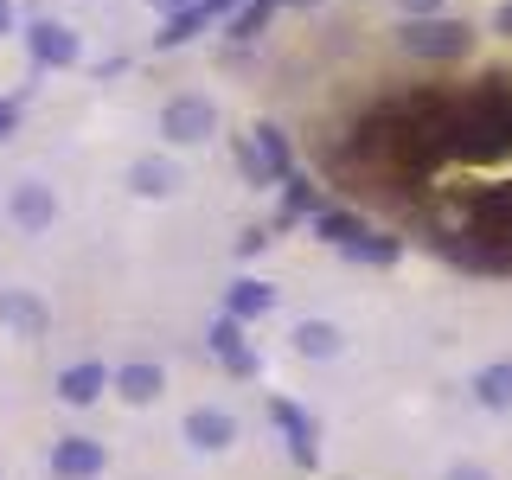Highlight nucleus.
Wrapping results in <instances>:
<instances>
[{"instance_id":"nucleus-1","label":"nucleus","mask_w":512,"mask_h":480,"mask_svg":"<svg viewBox=\"0 0 512 480\" xmlns=\"http://www.w3.org/2000/svg\"><path fill=\"white\" fill-rule=\"evenodd\" d=\"M52 474H58V480H96V474H103V442L64 436V442L52 448Z\"/></svg>"},{"instance_id":"nucleus-2","label":"nucleus","mask_w":512,"mask_h":480,"mask_svg":"<svg viewBox=\"0 0 512 480\" xmlns=\"http://www.w3.org/2000/svg\"><path fill=\"white\" fill-rule=\"evenodd\" d=\"M186 442H199V448H231V442H237V416H224V410H192V416H186Z\"/></svg>"},{"instance_id":"nucleus-3","label":"nucleus","mask_w":512,"mask_h":480,"mask_svg":"<svg viewBox=\"0 0 512 480\" xmlns=\"http://www.w3.org/2000/svg\"><path fill=\"white\" fill-rule=\"evenodd\" d=\"M269 416H276V429L295 442V461H301V468H314V423H308V416H301L295 404H282V397L269 404Z\"/></svg>"},{"instance_id":"nucleus-4","label":"nucleus","mask_w":512,"mask_h":480,"mask_svg":"<svg viewBox=\"0 0 512 480\" xmlns=\"http://www.w3.org/2000/svg\"><path fill=\"white\" fill-rule=\"evenodd\" d=\"M103 384H109V372L96 359H84V365H71V372L58 378V397L64 404H90V397H103Z\"/></svg>"},{"instance_id":"nucleus-5","label":"nucleus","mask_w":512,"mask_h":480,"mask_svg":"<svg viewBox=\"0 0 512 480\" xmlns=\"http://www.w3.org/2000/svg\"><path fill=\"white\" fill-rule=\"evenodd\" d=\"M212 352H218L224 365H231L237 378H250V372H256V359H250L244 333H237V320H218V327H212Z\"/></svg>"},{"instance_id":"nucleus-6","label":"nucleus","mask_w":512,"mask_h":480,"mask_svg":"<svg viewBox=\"0 0 512 480\" xmlns=\"http://www.w3.org/2000/svg\"><path fill=\"white\" fill-rule=\"evenodd\" d=\"M160 384H167L160 365H128V372L116 378V391L128 397V404H148V397H160Z\"/></svg>"},{"instance_id":"nucleus-7","label":"nucleus","mask_w":512,"mask_h":480,"mask_svg":"<svg viewBox=\"0 0 512 480\" xmlns=\"http://www.w3.org/2000/svg\"><path fill=\"white\" fill-rule=\"evenodd\" d=\"M474 391H480V404L512 410V365H487V372L474 378Z\"/></svg>"},{"instance_id":"nucleus-8","label":"nucleus","mask_w":512,"mask_h":480,"mask_svg":"<svg viewBox=\"0 0 512 480\" xmlns=\"http://www.w3.org/2000/svg\"><path fill=\"white\" fill-rule=\"evenodd\" d=\"M295 346L308 352V359H333V352H340V327H327V320H308V327L295 333Z\"/></svg>"},{"instance_id":"nucleus-9","label":"nucleus","mask_w":512,"mask_h":480,"mask_svg":"<svg viewBox=\"0 0 512 480\" xmlns=\"http://www.w3.org/2000/svg\"><path fill=\"white\" fill-rule=\"evenodd\" d=\"M269 308V282H237L231 288V320H250Z\"/></svg>"},{"instance_id":"nucleus-10","label":"nucleus","mask_w":512,"mask_h":480,"mask_svg":"<svg viewBox=\"0 0 512 480\" xmlns=\"http://www.w3.org/2000/svg\"><path fill=\"white\" fill-rule=\"evenodd\" d=\"M7 320H13V327H39L45 314L32 308V301H20V295H13V301H7Z\"/></svg>"},{"instance_id":"nucleus-11","label":"nucleus","mask_w":512,"mask_h":480,"mask_svg":"<svg viewBox=\"0 0 512 480\" xmlns=\"http://www.w3.org/2000/svg\"><path fill=\"white\" fill-rule=\"evenodd\" d=\"M45 212H52V205H45V192H26V199H20V218L26 224H45Z\"/></svg>"},{"instance_id":"nucleus-12","label":"nucleus","mask_w":512,"mask_h":480,"mask_svg":"<svg viewBox=\"0 0 512 480\" xmlns=\"http://www.w3.org/2000/svg\"><path fill=\"white\" fill-rule=\"evenodd\" d=\"M186 128H205V109L192 103V109H173V135H186Z\"/></svg>"},{"instance_id":"nucleus-13","label":"nucleus","mask_w":512,"mask_h":480,"mask_svg":"<svg viewBox=\"0 0 512 480\" xmlns=\"http://www.w3.org/2000/svg\"><path fill=\"white\" fill-rule=\"evenodd\" d=\"M448 480H487V474H480V468H455V474H448Z\"/></svg>"}]
</instances>
